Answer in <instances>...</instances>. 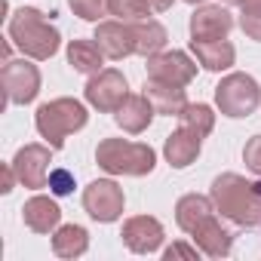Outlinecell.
<instances>
[{
    "label": "cell",
    "mask_w": 261,
    "mask_h": 261,
    "mask_svg": "<svg viewBox=\"0 0 261 261\" xmlns=\"http://www.w3.org/2000/svg\"><path fill=\"white\" fill-rule=\"evenodd\" d=\"M0 83L13 105H28L40 92V71L25 59H7L4 71H0Z\"/></svg>",
    "instance_id": "obj_6"
},
{
    "label": "cell",
    "mask_w": 261,
    "mask_h": 261,
    "mask_svg": "<svg viewBox=\"0 0 261 261\" xmlns=\"http://www.w3.org/2000/svg\"><path fill=\"white\" fill-rule=\"evenodd\" d=\"M0 175H4V188H0V191H4V194H10V191H13V185L19 181V175H16V169H13V163L0 169Z\"/></svg>",
    "instance_id": "obj_31"
},
{
    "label": "cell",
    "mask_w": 261,
    "mask_h": 261,
    "mask_svg": "<svg viewBox=\"0 0 261 261\" xmlns=\"http://www.w3.org/2000/svg\"><path fill=\"white\" fill-rule=\"evenodd\" d=\"M10 40L22 49V56L43 62V59H53L59 53L62 34L40 10L25 7V10L13 13V19H10Z\"/></svg>",
    "instance_id": "obj_2"
},
{
    "label": "cell",
    "mask_w": 261,
    "mask_h": 261,
    "mask_svg": "<svg viewBox=\"0 0 261 261\" xmlns=\"http://www.w3.org/2000/svg\"><path fill=\"white\" fill-rule=\"evenodd\" d=\"M86 120H89V114H86L83 101H77V98H53V101L37 108L34 126L46 139V145L53 151H59L71 133H77V129L86 126Z\"/></svg>",
    "instance_id": "obj_4"
},
{
    "label": "cell",
    "mask_w": 261,
    "mask_h": 261,
    "mask_svg": "<svg viewBox=\"0 0 261 261\" xmlns=\"http://www.w3.org/2000/svg\"><path fill=\"white\" fill-rule=\"evenodd\" d=\"M49 145H25L19 148V154L13 157V169L19 175V181L31 191H40L46 188V178H49Z\"/></svg>",
    "instance_id": "obj_10"
},
{
    "label": "cell",
    "mask_w": 261,
    "mask_h": 261,
    "mask_svg": "<svg viewBox=\"0 0 261 261\" xmlns=\"http://www.w3.org/2000/svg\"><path fill=\"white\" fill-rule=\"evenodd\" d=\"M224 4H230V7H243V0H224Z\"/></svg>",
    "instance_id": "obj_34"
},
{
    "label": "cell",
    "mask_w": 261,
    "mask_h": 261,
    "mask_svg": "<svg viewBox=\"0 0 261 261\" xmlns=\"http://www.w3.org/2000/svg\"><path fill=\"white\" fill-rule=\"evenodd\" d=\"M74 16L86 19V22H98L105 16H111V0H68Z\"/></svg>",
    "instance_id": "obj_26"
},
{
    "label": "cell",
    "mask_w": 261,
    "mask_h": 261,
    "mask_svg": "<svg viewBox=\"0 0 261 261\" xmlns=\"http://www.w3.org/2000/svg\"><path fill=\"white\" fill-rule=\"evenodd\" d=\"M92 40L98 43V49L105 53V59H114V62H120V59H126V56L136 53L133 25H129V22H120V19H117V22H98Z\"/></svg>",
    "instance_id": "obj_11"
},
{
    "label": "cell",
    "mask_w": 261,
    "mask_h": 261,
    "mask_svg": "<svg viewBox=\"0 0 261 261\" xmlns=\"http://www.w3.org/2000/svg\"><path fill=\"white\" fill-rule=\"evenodd\" d=\"M145 95L151 98L154 111L163 114V117H178V114L188 108L185 86H175V83H163V80L148 77V80H145Z\"/></svg>",
    "instance_id": "obj_17"
},
{
    "label": "cell",
    "mask_w": 261,
    "mask_h": 261,
    "mask_svg": "<svg viewBox=\"0 0 261 261\" xmlns=\"http://www.w3.org/2000/svg\"><path fill=\"white\" fill-rule=\"evenodd\" d=\"M178 120H181V126L194 129V133L203 136V139L212 133V126H215V114H212V108H209V105H191V101H188V108L178 114Z\"/></svg>",
    "instance_id": "obj_24"
},
{
    "label": "cell",
    "mask_w": 261,
    "mask_h": 261,
    "mask_svg": "<svg viewBox=\"0 0 261 261\" xmlns=\"http://www.w3.org/2000/svg\"><path fill=\"white\" fill-rule=\"evenodd\" d=\"M95 163L111 175H133L142 178L154 172L157 151L142 142H126V139H105L95 148Z\"/></svg>",
    "instance_id": "obj_3"
},
{
    "label": "cell",
    "mask_w": 261,
    "mask_h": 261,
    "mask_svg": "<svg viewBox=\"0 0 261 261\" xmlns=\"http://www.w3.org/2000/svg\"><path fill=\"white\" fill-rule=\"evenodd\" d=\"M145 4H148L151 13H166V10H172V0H145Z\"/></svg>",
    "instance_id": "obj_32"
},
{
    "label": "cell",
    "mask_w": 261,
    "mask_h": 261,
    "mask_svg": "<svg viewBox=\"0 0 261 261\" xmlns=\"http://www.w3.org/2000/svg\"><path fill=\"white\" fill-rule=\"evenodd\" d=\"M120 237H123V243L133 249V252L151 255L163 243V224L157 218H151V215H136V218H129L123 224V233Z\"/></svg>",
    "instance_id": "obj_12"
},
{
    "label": "cell",
    "mask_w": 261,
    "mask_h": 261,
    "mask_svg": "<svg viewBox=\"0 0 261 261\" xmlns=\"http://www.w3.org/2000/svg\"><path fill=\"white\" fill-rule=\"evenodd\" d=\"M243 7H261V0H243Z\"/></svg>",
    "instance_id": "obj_33"
},
{
    "label": "cell",
    "mask_w": 261,
    "mask_h": 261,
    "mask_svg": "<svg viewBox=\"0 0 261 261\" xmlns=\"http://www.w3.org/2000/svg\"><path fill=\"white\" fill-rule=\"evenodd\" d=\"M133 25V37H136V56H145L151 59L154 53H163L166 49V28L154 19H142V22H129Z\"/></svg>",
    "instance_id": "obj_21"
},
{
    "label": "cell",
    "mask_w": 261,
    "mask_h": 261,
    "mask_svg": "<svg viewBox=\"0 0 261 261\" xmlns=\"http://www.w3.org/2000/svg\"><path fill=\"white\" fill-rule=\"evenodd\" d=\"M240 28H243L246 37H252V40L261 43V7H243V13H240Z\"/></svg>",
    "instance_id": "obj_27"
},
{
    "label": "cell",
    "mask_w": 261,
    "mask_h": 261,
    "mask_svg": "<svg viewBox=\"0 0 261 261\" xmlns=\"http://www.w3.org/2000/svg\"><path fill=\"white\" fill-rule=\"evenodd\" d=\"M163 258H166V261H172V258H191V261H194V258H200V249H197V246H188V243H172V246L163 252Z\"/></svg>",
    "instance_id": "obj_30"
},
{
    "label": "cell",
    "mask_w": 261,
    "mask_h": 261,
    "mask_svg": "<svg viewBox=\"0 0 261 261\" xmlns=\"http://www.w3.org/2000/svg\"><path fill=\"white\" fill-rule=\"evenodd\" d=\"M126 95H129L126 77H123L117 68H101V71L92 74L89 83H86V101H89L95 111H101V114H114V111L123 105Z\"/></svg>",
    "instance_id": "obj_8"
},
{
    "label": "cell",
    "mask_w": 261,
    "mask_h": 261,
    "mask_svg": "<svg viewBox=\"0 0 261 261\" xmlns=\"http://www.w3.org/2000/svg\"><path fill=\"white\" fill-rule=\"evenodd\" d=\"M209 215H215V203L209 197H200V194H185L178 203H175V221L185 233H194Z\"/></svg>",
    "instance_id": "obj_20"
},
{
    "label": "cell",
    "mask_w": 261,
    "mask_h": 261,
    "mask_svg": "<svg viewBox=\"0 0 261 261\" xmlns=\"http://www.w3.org/2000/svg\"><path fill=\"white\" fill-rule=\"evenodd\" d=\"M101 62H105V53L98 49L95 40H71L68 43V65L77 71V74H98L101 71Z\"/></svg>",
    "instance_id": "obj_22"
},
{
    "label": "cell",
    "mask_w": 261,
    "mask_h": 261,
    "mask_svg": "<svg viewBox=\"0 0 261 261\" xmlns=\"http://www.w3.org/2000/svg\"><path fill=\"white\" fill-rule=\"evenodd\" d=\"M89 249V233L80 224H62L53 233V252L59 258H80Z\"/></svg>",
    "instance_id": "obj_23"
},
{
    "label": "cell",
    "mask_w": 261,
    "mask_h": 261,
    "mask_svg": "<svg viewBox=\"0 0 261 261\" xmlns=\"http://www.w3.org/2000/svg\"><path fill=\"white\" fill-rule=\"evenodd\" d=\"M22 218H25V224H28L34 233H49V230L59 227V221H62V209H59L56 200L37 194V197H31V200L25 203Z\"/></svg>",
    "instance_id": "obj_19"
},
{
    "label": "cell",
    "mask_w": 261,
    "mask_h": 261,
    "mask_svg": "<svg viewBox=\"0 0 261 261\" xmlns=\"http://www.w3.org/2000/svg\"><path fill=\"white\" fill-rule=\"evenodd\" d=\"M148 77L163 80V83H175V86H188L197 77V65L181 49H163V53H154L148 59Z\"/></svg>",
    "instance_id": "obj_9"
},
{
    "label": "cell",
    "mask_w": 261,
    "mask_h": 261,
    "mask_svg": "<svg viewBox=\"0 0 261 261\" xmlns=\"http://www.w3.org/2000/svg\"><path fill=\"white\" fill-rule=\"evenodd\" d=\"M191 237H194V246H197L203 255H209V258H224V255H230V249H233V233H230L215 215H209Z\"/></svg>",
    "instance_id": "obj_15"
},
{
    "label": "cell",
    "mask_w": 261,
    "mask_h": 261,
    "mask_svg": "<svg viewBox=\"0 0 261 261\" xmlns=\"http://www.w3.org/2000/svg\"><path fill=\"white\" fill-rule=\"evenodd\" d=\"M233 28V16L224 7H197L191 16V37L194 40H221Z\"/></svg>",
    "instance_id": "obj_13"
},
{
    "label": "cell",
    "mask_w": 261,
    "mask_h": 261,
    "mask_svg": "<svg viewBox=\"0 0 261 261\" xmlns=\"http://www.w3.org/2000/svg\"><path fill=\"white\" fill-rule=\"evenodd\" d=\"M215 105L224 117H249L255 114V108L261 105V86L255 77L249 74H227L218 86H215Z\"/></svg>",
    "instance_id": "obj_5"
},
{
    "label": "cell",
    "mask_w": 261,
    "mask_h": 261,
    "mask_svg": "<svg viewBox=\"0 0 261 261\" xmlns=\"http://www.w3.org/2000/svg\"><path fill=\"white\" fill-rule=\"evenodd\" d=\"M123 206H126L123 188L117 181H111V178H98V181L86 185V191H83V209L101 224L117 221L123 215Z\"/></svg>",
    "instance_id": "obj_7"
},
{
    "label": "cell",
    "mask_w": 261,
    "mask_h": 261,
    "mask_svg": "<svg viewBox=\"0 0 261 261\" xmlns=\"http://www.w3.org/2000/svg\"><path fill=\"white\" fill-rule=\"evenodd\" d=\"M46 185H49V191H53L56 197H65V194L74 191V175H71L68 169H49Z\"/></svg>",
    "instance_id": "obj_28"
},
{
    "label": "cell",
    "mask_w": 261,
    "mask_h": 261,
    "mask_svg": "<svg viewBox=\"0 0 261 261\" xmlns=\"http://www.w3.org/2000/svg\"><path fill=\"white\" fill-rule=\"evenodd\" d=\"M191 49L206 71H227L237 59V49L230 46L227 37H221V40H194L191 37Z\"/></svg>",
    "instance_id": "obj_18"
},
{
    "label": "cell",
    "mask_w": 261,
    "mask_h": 261,
    "mask_svg": "<svg viewBox=\"0 0 261 261\" xmlns=\"http://www.w3.org/2000/svg\"><path fill=\"white\" fill-rule=\"evenodd\" d=\"M200 145H203V136H197L194 129L181 126V129H175V133L166 139L163 154H166L172 169H185V166H191L200 157Z\"/></svg>",
    "instance_id": "obj_16"
},
{
    "label": "cell",
    "mask_w": 261,
    "mask_h": 261,
    "mask_svg": "<svg viewBox=\"0 0 261 261\" xmlns=\"http://www.w3.org/2000/svg\"><path fill=\"white\" fill-rule=\"evenodd\" d=\"M243 160H246V166H249L255 175H261V133L252 136V139L246 142V148H243Z\"/></svg>",
    "instance_id": "obj_29"
},
{
    "label": "cell",
    "mask_w": 261,
    "mask_h": 261,
    "mask_svg": "<svg viewBox=\"0 0 261 261\" xmlns=\"http://www.w3.org/2000/svg\"><path fill=\"white\" fill-rule=\"evenodd\" d=\"M154 114L157 111H154V105H151L148 95H126L123 105L114 111V120H117V126L123 129V133L139 136V133H145V129L151 126Z\"/></svg>",
    "instance_id": "obj_14"
},
{
    "label": "cell",
    "mask_w": 261,
    "mask_h": 261,
    "mask_svg": "<svg viewBox=\"0 0 261 261\" xmlns=\"http://www.w3.org/2000/svg\"><path fill=\"white\" fill-rule=\"evenodd\" d=\"M111 16H117L120 22H142L151 16L145 0H111Z\"/></svg>",
    "instance_id": "obj_25"
},
{
    "label": "cell",
    "mask_w": 261,
    "mask_h": 261,
    "mask_svg": "<svg viewBox=\"0 0 261 261\" xmlns=\"http://www.w3.org/2000/svg\"><path fill=\"white\" fill-rule=\"evenodd\" d=\"M215 212L240 227H261V181H249L237 172H224L209 191Z\"/></svg>",
    "instance_id": "obj_1"
},
{
    "label": "cell",
    "mask_w": 261,
    "mask_h": 261,
    "mask_svg": "<svg viewBox=\"0 0 261 261\" xmlns=\"http://www.w3.org/2000/svg\"><path fill=\"white\" fill-rule=\"evenodd\" d=\"M188 4H206V0H188Z\"/></svg>",
    "instance_id": "obj_35"
}]
</instances>
